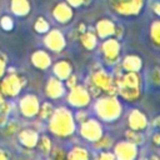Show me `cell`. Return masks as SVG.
Instances as JSON below:
<instances>
[{"label":"cell","instance_id":"cell-1","mask_svg":"<svg viewBox=\"0 0 160 160\" xmlns=\"http://www.w3.org/2000/svg\"><path fill=\"white\" fill-rule=\"evenodd\" d=\"M48 131L59 139L71 138L78 129V124L74 119V111L71 108L60 105L54 109V112L46 121Z\"/></svg>","mask_w":160,"mask_h":160},{"label":"cell","instance_id":"cell-2","mask_svg":"<svg viewBox=\"0 0 160 160\" xmlns=\"http://www.w3.org/2000/svg\"><path fill=\"white\" fill-rule=\"evenodd\" d=\"M92 112L101 122L114 124L124 115L122 100L116 94H104L92 99Z\"/></svg>","mask_w":160,"mask_h":160},{"label":"cell","instance_id":"cell-3","mask_svg":"<svg viewBox=\"0 0 160 160\" xmlns=\"http://www.w3.org/2000/svg\"><path fill=\"white\" fill-rule=\"evenodd\" d=\"M84 84L92 98H98L104 94H116V85L111 71L100 65L90 69Z\"/></svg>","mask_w":160,"mask_h":160},{"label":"cell","instance_id":"cell-4","mask_svg":"<svg viewBox=\"0 0 160 160\" xmlns=\"http://www.w3.org/2000/svg\"><path fill=\"white\" fill-rule=\"evenodd\" d=\"M26 85V79L14 68H8L5 75L0 79V91L5 99H15Z\"/></svg>","mask_w":160,"mask_h":160},{"label":"cell","instance_id":"cell-5","mask_svg":"<svg viewBox=\"0 0 160 160\" xmlns=\"http://www.w3.org/2000/svg\"><path fill=\"white\" fill-rule=\"evenodd\" d=\"M110 10L120 18H136L142 14L146 0H108Z\"/></svg>","mask_w":160,"mask_h":160},{"label":"cell","instance_id":"cell-6","mask_svg":"<svg viewBox=\"0 0 160 160\" xmlns=\"http://www.w3.org/2000/svg\"><path fill=\"white\" fill-rule=\"evenodd\" d=\"M98 46H99V50H100V54H101L102 62L106 66L112 68V66H115L120 62V59H121V41L119 39H116L115 36L106 38V39L101 40V42Z\"/></svg>","mask_w":160,"mask_h":160},{"label":"cell","instance_id":"cell-7","mask_svg":"<svg viewBox=\"0 0 160 160\" xmlns=\"http://www.w3.org/2000/svg\"><path fill=\"white\" fill-rule=\"evenodd\" d=\"M65 101L71 109H88L92 102V96L85 84H78L65 94Z\"/></svg>","mask_w":160,"mask_h":160},{"label":"cell","instance_id":"cell-8","mask_svg":"<svg viewBox=\"0 0 160 160\" xmlns=\"http://www.w3.org/2000/svg\"><path fill=\"white\" fill-rule=\"evenodd\" d=\"M76 131L84 141L90 142V144L96 141L98 139H100L105 134L102 122L95 116H89L86 120L78 124Z\"/></svg>","mask_w":160,"mask_h":160},{"label":"cell","instance_id":"cell-9","mask_svg":"<svg viewBox=\"0 0 160 160\" xmlns=\"http://www.w3.org/2000/svg\"><path fill=\"white\" fill-rule=\"evenodd\" d=\"M42 44L45 46L46 50H49L50 52L54 54H60L65 50L66 45H68V40L65 34L58 29V28H50L42 38Z\"/></svg>","mask_w":160,"mask_h":160},{"label":"cell","instance_id":"cell-10","mask_svg":"<svg viewBox=\"0 0 160 160\" xmlns=\"http://www.w3.org/2000/svg\"><path fill=\"white\" fill-rule=\"evenodd\" d=\"M40 98L36 94L28 92L20 96L18 101V110L19 114L24 119H34L38 116V111L40 108Z\"/></svg>","mask_w":160,"mask_h":160},{"label":"cell","instance_id":"cell-11","mask_svg":"<svg viewBox=\"0 0 160 160\" xmlns=\"http://www.w3.org/2000/svg\"><path fill=\"white\" fill-rule=\"evenodd\" d=\"M150 125L148 115L139 108H132L126 114V126L128 129L145 132Z\"/></svg>","mask_w":160,"mask_h":160},{"label":"cell","instance_id":"cell-12","mask_svg":"<svg viewBox=\"0 0 160 160\" xmlns=\"http://www.w3.org/2000/svg\"><path fill=\"white\" fill-rule=\"evenodd\" d=\"M111 149L118 160H135L139 156V146L126 139L114 142Z\"/></svg>","mask_w":160,"mask_h":160},{"label":"cell","instance_id":"cell-13","mask_svg":"<svg viewBox=\"0 0 160 160\" xmlns=\"http://www.w3.org/2000/svg\"><path fill=\"white\" fill-rule=\"evenodd\" d=\"M66 91H68V89H66L62 80L55 78L54 75L48 78L45 86H44V94H45L48 100L58 101L65 96Z\"/></svg>","mask_w":160,"mask_h":160},{"label":"cell","instance_id":"cell-14","mask_svg":"<svg viewBox=\"0 0 160 160\" xmlns=\"http://www.w3.org/2000/svg\"><path fill=\"white\" fill-rule=\"evenodd\" d=\"M74 16H75L74 9L65 0L56 2L51 9V18L60 25H68L69 22L72 21Z\"/></svg>","mask_w":160,"mask_h":160},{"label":"cell","instance_id":"cell-15","mask_svg":"<svg viewBox=\"0 0 160 160\" xmlns=\"http://www.w3.org/2000/svg\"><path fill=\"white\" fill-rule=\"evenodd\" d=\"M30 64L40 71H46L52 64L51 52L46 49H36L30 54Z\"/></svg>","mask_w":160,"mask_h":160},{"label":"cell","instance_id":"cell-16","mask_svg":"<svg viewBox=\"0 0 160 160\" xmlns=\"http://www.w3.org/2000/svg\"><path fill=\"white\" fill-rule=\"evenodd\" d=\"M16 136H18L19 144L24 149L34 150L38 144L40 132L38 129H34V128H24V129H19V131L16 132Z\"/></svg>","mask_w":160,"mask_h":160},{"label":"cell","instance_id":"cell-17","mask_svg":"<svg viewBox=\"0 0 160 160\" xmlns=\"http://www.w3.org/2000/svg\"><path fill=\"white\" fill-rule=\"evenodd\" d=\"M115 28H116V22L114 20H111L110 18H100L96 20L94 25V31L99 38V40H104L106 38L114 36Z\"/></svg>","mask_w":160,"mask_h":160},{"label":"cell","instance_id":"cell-18","mask_svg":"<svg viewBox=\"0 0 160 160\" xmlns=\"http://www.w3.org/2000/svg\"><path fill=\"white\" fill-rule=\"evenodd\" d=\"M119 66L124 71H138L141 72L144 66V60L138 54H126L120 59Z\"/></svg>","mask_w":160,"mask_h":160},{"label":"cell","instance_id":"cell-19","mask_svg":"<svg viewBox=\"0 0 160 160\" xmlns=\"http://www.w3.org/2000/svg\"><path fill=\"white\" fill-rule=\"evenodd\" d=\"M51 71H52V75L60 80H65L68 76H70L72 72H74V66H72V62L68 59H60L55 62L51 64Z\"/></svg>","mask_w":160,"mask_h":160},{"label":"cell","instance_id":"cell-20","mask_svg":"<svg viewBox=\"0 0 160 160\" xmlns=\"http://www.w3.org/2000/svg\"><path fill=\"white\" fill-rule=\"evenodd\" d=\"M9 9L14 16L26 18L31 12V2L30 0H10Z\"/></svg>","mask_w":160,"mask_h":160},{"label":"cell","instance_id":"cell-21","mask_svg":"<svg viewBox=\"0 0 160 160\" xmlns=\"http://www.w3.org/2000/svg\"><path fill=\"white\" fill-rule=\"evenodd\" d=\"M79 41H80L81 46L89 51L95 50L99 45V38L96 36L94 29H89V28L79 35Z\"/></svg>","mask_w":160,"mask_h":160},{"label":"cell","instance_id":"cell-22","mask_svg":"<svg viewBox=\"0 0 160 160\" xmlns=\"http://www.w3.org/2000/svg\"><path fill=\"white\" fill-rule=\"evenodd\" d=\"M116 95L121 100L129 104H132V102L139 101L142 98V89H118Z\"/></svg>","mask_w":160,"mask_h":160},{"label":"cell","instance_id":"cell-23","mask_svg":"<svg viewBox=\"0 0 160 160\" xmlns=\"http://www.w3.org/2000/svg\"><path fill=\"white\" fill-rule=\"evenodd\" d=\"M90 158V151L88 148L82 145H74L68 152H66V159L69 160H88Z\"/></svg>","mask_w":160,"mask_h":160},{"label":"cell","instance_id":"cell-24","mask_svg":"<svg viewBox=\"0 0 160 160\" xmlns=\"http://www.w3.org/2000/svg\"><path fill=\"white\" fill-rule=\"evenodd\" d=\"M52 148H54V144H52V140L50 139L49 135H40L39 136V140H38V144H36L35 149L42 156H50Z\"/></svg>","mask_w":160,"mask_h":160},{"label":"cell","instance_id":"cell-25","mask_svg":"<svg viewBox=\"0 0 160 160\" xmlns=\"http://www.w3.org/2000/svg\"><path fill=\"white\" fill-rule=\"evenodd\" d=\"M54 104L51 100H45V101H41L40 102V108H39V111H38V118L41 120V121H48L49 118L51 116V114L54 112Z\"/></svg>","mask_w":160,"mask_h":160},{"label":"cell","instance_id":"cell-26","mask_svg":"<svg viewBox=\"0 0 160 160\" xmlns=\"http://www.w3.org/2000/svg\"><path fill=\"white\" fill-rule=\"evenodd\" d=\"M114 142L115 141H114V139L111 136L104 134L100 139H98L96 141L91 142V145H92V149L99 152V151H102V150H110L112 148Z\"/></svg>","mask_w":160,"mask_h":160},{"label":"cell","instance_id":"cell-27","mask_svg":"<svg viewBox=\"0 0 160 160\" xmlns=\"http://www.w3.org/2000/svg\"><path fill=\"white\" fill-rule=\"evenodd\" d=\"M124 136H125L126 140L134 142V144L138 145V146H140V145H142V144L145 142V135H144L142 131H136V130L128 129V130H125Z\"/></svg>","mask_w":160,"mask_h":160},{"label":"cell","instance_id":"cell-28","mask_svg":"<svg viewBox=\"0 0 160 160\" xmlns=\"http://www.w3.org/2000/svg\"><path fill=\"white\" fill-rule=\"evenodd\" d=\"M32 29L36 34L39 35H44L49 29H50V22L49 20L45 18V16H38L35 20H34V24H32Z\"/></svg>","mask_w":160,"mask_h":160},{"label":"cell","instance_id":"cell-29","mask_svg":"<svg viewBox=\"0 0 160 160\" xmlns=\"http://www.w3.org/2000/svg\"><path fill=\"white\" fill-rule=\"evenodd\" d=\"M149 35H150V40L154 44L155 48L160 46V21L158 19H155L151 24H150V29H149Z\"/></svg>","mask_w":160,"mask_h":160},{"label":"cell","instance_id":"cell-30","mask_svg":"<svg viewBox=\"0 0 160 160\" xmlns=\"http://www.w3.org/2000/svg\"><path fill=\"white\" fill-rule=\"evenodd\" d=\"M0 28L1 30L9 32V31H12L14 28H15V20L11 15H2L0 18Z\"/></svg>","mask_w":160,"mask_h":160},{"label":"cell","instance_id":"cell-31","mask_svg":"<svg viewBox=\"0 0 160 160\" xmlns=\"http://www.w3.org/2000/svg\"><path fill=\"white\" fill-rule=\"evenodd\" d=\"M19 124L16 122V121H12V120H8L6 121V124L4 125V134L5 135H8V136H10V135H14V134H16L18 131H19Z\"/></svg>","mask_w":160,"mask_h":160},{"label":"cell","instance_id":"cell-32","mask_svg":"<svg viewBox=\"0 0 160 160\" xmlns=\"http://www.w3.org/2000/svg\"><path fill=\"white\" fill-rule=\"evenodd\" d=\"M76 111H74V119L76 121V124L82 122L84 120H86L90 116V112L86 109H75Z\"/></svg>","mask_w":160,"mask_h":160},{"label":"cell","instance_id":"cell-33","mask_svg":"<svg viewBox=\"0 0 160 160\" xmlns=\"http://www.w3.org/2000/svg\"><path fill=\"white\" fill-rule=\"evenodd\" d=\"M12 110H14V104L11 101H9V100L5 99V100H2L0 102V114L9 116Z\"/></svg>","mask_w":160,"mask_h":160},{"label":"cell","instance_id":"cell-34","mask_svg":"<svg viewBox=\"0 0 160 160\" xmlns=\"http://www.w3.org/2000/svg\"><path fill=\"white\" fill-rule=\"evenodd\" d=\"M64 84H65L66 89L69 90V89H71V88H74L75 85L79 84V76H78L75 72H72L70 76H68V78L64 80Z\"/></svg>","mask_w":160,"mask_h":160},{"label":"cell","instance_id":"cell-35","mask_svg":"<svg viewBox=\"0 0 160 160\" xmlns=\"http://www.w3.org/2000/svg\"><path fill=\"white\" fill-rule=\"evenodd\" d=\"M98 159L99 160H116L112 150H102V151H99L98 154Z\"/></svg>","mask_w":160,"mask_h":160},{"label":"cell","instance_id":"cell-36","mask_svg":"<svg viewBox=\"0 0 160 160\" xmlns=\"http://www.w3.org/2000/svg\"><path fill=\"white\" fill-rule=\"evenodd\" d=\"M6 69H8V59H6V55L0 51V79L5 75Z\"/></svg>","mask_w":160,"mask_h":160},{"label":"cell","instance_id":"cell-37","mask_svg":"<svg viewBox=\"0 0 160 160\" xmlns=\"http://www.w3.org/2000/svg\"><path fill=\"white\" fill-rule=\"evenodd\" d=\"M72 9H79L84 5H89L91 2V0H65Z\"/></svg>","mask_w":160,"mask_h":160},{"label":"cell","instance_id":"cell-38","mask_svg":"<svg viewBox=\"0 0 160 160\" xmlns=\"http://www.w3.org/2000/svg\"><path fill=\"white\" fill-rule=\"evenodd\" d=\"M50 156L54 158V159H58V160H59V159H65V158H66V152H65V150L61 149V148H52Z\"/></svg>","mask_w":160,"mask_h":160},{"label":"cell","instance_id":"cell-39","mask_svg":"<svg viewBox=\"0 0 160 160\" xmlns=\"http://www.w3.org/2000/svg\"><path fill=\"white\" fill-rule=\"evenodd\" d=\"M114 36H115L116 39H119V40H121V39H122V36H124V26H122V25H120V24H116V28H115V34H114Z\"/></svg>","mask_w":160,"mask_h":160},{"label":"cell","instance_id":"cell-40","mask_svg":"<svg viewBox=\"0 0 160 160\" xmlns=\"http://www.w3.org/2000/svg\"><path fill=\"white\" fill-rule=\"evenodd\" d=\"M151 79H152V82H154L155 85H159V80H160V76H159V68H154L152 74H151Z\"/></svg>","mask_w":160,"mask_h":160},{"label":"cell","instance_id":"cell-41","mask_svg":"<svg viewBox=\"0 0 160 160\" xmlns=\"http://www.w3.org/2000/svg\"><path fill=\"white\" fill-rule=\"evenodd\" d=\"M152 11H154V14H155L156 16L160 15V4H159L158 0H155L154 4H152Z\"/></svg>","mask_w":160,"mask_h":160},{"label":"cell","instance_id":"cell-42","mask_svg":"<svg viewBox=\"0 0 160 160\" xmlns=\"http://www.w3.org/2000/svg\"><path fill=\"white\" fill-rule=\"evenodd\" d=\"M88 28H89V26H88V25H86L85 22H80V24L78 25V29H76V32H78V34L80 35V34H81V32H84V31H85V30H86Z\"/></svg>","mask_w":160,"mask_h":160},{"label":"cell","instance_id":"cell-43","mask_svg":"<svg viewBox=\"0 0 160 160\" xmlns=\"http://www.w3.org/2000/svg\"><path fill=\"white\" fill-rule=\"evenodd\" d=\"M9 158H10V154H9L6 150L0 149V160H6V159H9Z\"/></svg>","mask_w":160,"mask_h":160},{"label":"cell","instance_id":"cell-44","mask_svg":"<svg viewBox=\"0 0 160 160\" xmlns=\"http://www.w3.org/2000/svg\"><path fill=\"white\" fill-rule=\"evenodd\" d=\"M152 142L156 145V146H159L160 145V135H159V132L156 131V132H154V135H152Z\"/></svg>","mask_w":160,"mask_h":160},{"label":"cell","instance_id":"cell-45","mask_svg":"<svg viewBox=\"0 0 160 160\" xmlns=\"http://www.w3.org/2000/svg\"><path fill=\"white\" fill-rule=\"evenodd\" d=\"M8 119H9V116L0 114V126H4L6 124V121H8Z\"/></svg>","mask_w":160,"mask_h":160},{"label":"cell","instance_id":"cell-46","mask_svg":"<svg viewBox=\"0 0 160 160\" xmlns=\"http://www.w3.org/2000/svg\"><path fill=\"white\" fill-rule=\"evenodd\" d=\"M152 124H154V126H155V128H158V125H159V116H156V118L154 119Z\"/></svg>","mask_w":160,"mask_h":160}]
</instances>
